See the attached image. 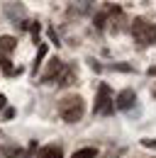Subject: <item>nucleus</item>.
Wrapping results in <instances>:
<instances>
[{
    "label": "nucleus",
    "mask_w": 156,
    "mask_h": 158,
    "mask_svg": "<svg viewBox=\"0 0 156 158\" xmlns=\"http://www.w3.org/2000/svg\"><path fill=\"white\" fill-rule=\"evenodd\" d=\"M15 46H17V39L15 37H0V66L5 68V73H15V68H12V63H10V54L15 51Z\"/></svg>",
    "instance_id": "nucleus-4"
},
{
    "label": "nucleus",
    "mask_w": 156,
    "mask_h": 158,
    "mask_svg": "<svg viewBox=\"0 0 156 158\" xmlns=\"http://www.w3.org/2000/svg\"><path fill=\"white\" fill-rule=\"evenodd\" d=\"M61 71H63V63H61L58 59H51V61H49V68L41 73V83H51L54 78L61 76Z\"/></svg>",
    "instance_id": "nucleus-5"
},
{
    "label": "nucleus",
    "mask_w": 156,
    "mask_h": 158,
    "mask_svg": "<svg viewBox=\"0 0 156 158\" xmlns=\"http://www.w3.org/2000/svg\"><path fill=\"white\" fill-rule=\"evenodd\" d=\"M83 112H85V102H83L80 95H66V98L58 102V114H61L63 122H68V124L80 122Z\"/></svg>",
    "instance_id": "nucleus-1"
},
{
    "label": "nucleus",
    "mask_w": 156,
    "mask_h": 158,
    "mask_svg": "<svg viewBox=\"0 0 156 158\" xmlns=\"http://www.w3.org/2000/svg\"><path fill=\"white\" fill-rule=\"evenodd\" d=\"M141 143H144V146H149V148H151V146H154V148H156V141H154V139H144Z\"/></svg>",
    "instance_id": "nucleus-10"
},
{
    "label": "nucleus",
    "mask_w": 156,
    "mask_h": 158,
    "mask_svg": "<svg viewBox=\"0 0 156 158\" xmlns=\"http://www.w3.org/2000/svg\"><path fill=\"white\" fill-rule=\"evenodd\" d=\"M132 37H134V41L141 49L151 46V44H156V24L151 20H146V17H134V22H132Z\"/></svg>",
    "instance_id": "nucleus-2"
},
{
    "label": "nucleus",
    "mask_w": 156,
    "mask_h": 158,
    "mask_svg": "<svg viewBox=\"0 0 156 158\" xmlns=\"http://www.w3.org/2000/svg\"><path fill=\"white\" fill-rule=\"evenodd\" d=\"M46 56V44H39V51H37V59H34V73H37V68L41 66V59Z\"/></svg>",
    "instance_id": "nucleus-9"
},
{
    "label": "nucleus",
    "mask_w": 156,
    "mask_h": 158,
    "mask_svg": "<svg viewBox=\"0 0 156 158\" xmlns=\"http://www.w3.org/2000/svg\"><path fill=\"white\" fill-rule=\"evenodd\" d=\"M149 76H156V68H149Z\"/></svg>",
    "instance_id": "nucleus-12"
},
{
    "label": "nucleus",
    "mask_w": 156,
    "mask_h": 158,
    "mask_svg": "<svg viewBox=\"0 0 156 158\" xmlns=\"http://www.w3.org/2000/svg\"><path fill=\"white\" fill-rule=\"evenodd\" d=\"M61 156H63V151H61V146H56V143L39 148V158H61Z\"/></svg>",
    "instance_id": "nucleus-7"
},
{
    "label": "nucleus",
    "mask_w": 156,
    "mask_h": 158,
    "mask_svg": "<svg viewBox=\"0 0 156 158\" xmlns=\"http://www.w3.org/2000/svg\"><path fill=\"white\" fill-rule=\"evenodd\" d=\"M98 151L93 148V146H85V148H78V151H73V156L71 158H95Z\"/></svg>",
    "instance_id": "nucleus-8"
},
{
    "label": "nucleus",
    "mask_w": 156,
    "mask_h": 158,
    "mask_svg": "<svg viewBox=\"0 0 156 158\" xmlns=\"http://www.w3.org/2000/svg\"><path fill=\"white\" fill-rule=\"evenodd\" d=\"M5 102H7V98H5V95H0V110L5 107Z\"/></svg>",
    "instance_id": "nucleus-11"
},
{
    "label": "nucleus",
    "mask_w": 156,
    "mask_h": 158,
    "mask_svg": "<svg viewBox=\"0 0 156 158\" xmlns=\"http://www.w3.org/2000/svg\"><path fill=\"white\" fill-rule=\"evenodd\" d=\"M93 112L95 114H112L115 112V98H112V93L105 83L98 85V98H95V105H93Z\"/></svg>",
    "instance_id": "nucleus-3"
},
{
    "label": "nucleus",
    "mask_w": 156,
    "mask_h": 158,
    "mask_svg": "<svg viewBox=\"0 0 156 158\" xmlns=\"http://www.w3.org/2000/svg\"><path fill=\"white\" fill-rule=\"evenodd\" d=\"M134 102H136L134 90H122V93L117 95V100H115V107H117V110H129Z\"/></svg>",
    "instance_id": "nucleus-6"
}]
</instances>
